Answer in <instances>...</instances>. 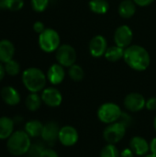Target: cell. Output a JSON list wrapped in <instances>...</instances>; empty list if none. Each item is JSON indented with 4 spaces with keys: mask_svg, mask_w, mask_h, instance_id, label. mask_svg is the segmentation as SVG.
Wrapping results in <instances>:
<instances>
[{
    "mask_svg": "<svg viewBox=\"0 0 156 157\" xmlns=\"http://www.w3.org/2000/svg\"><path fill=\"white\" fill-rule=\"evenodd\" d=\"M124 62L126 64L134 71H145L151 63V57L148 51L137 44H131L124 51Z\"/></svg>",
    "mask_w": 156,
    "mask_h": 157,
    "instance_id": "obj_1",
    "label": "cell"
},
{
    "mask_svg": "<svg viewBox=\"0 0 156 157\" xmlns=\"http://www.w3.org/2000/svg\"><path fill=\"white\" fill-rule=\"evenodd\" d=\"M47 75L37 67L27 68L22 74V83L30 93H39L45 88Z\"/></svg>",
    "mask_w": 156,
    "mask_h": 157,
    "instance_id": "obj_2",
    "label": "cell"
},
{
    "mask_svg": "<svg viewBox=\"0 0 156 157\" xmlns=\"http://www.w3.org/2000/svg\"><path fill=\"white\" fill-rule=\"evenodd\" d=\"M31 144V138L25 131L14 132L6 141L8 152L15 156H21L28 154Z\"/></svg>",
    "mask_w": 156,
    "mask_h": 157,
    "instance_id": "obj_3",
    "label": "cell"
},
{
    "mask_svg": "<svg viewBox=\"0 0 156 157\" xmlns=\"http://www.w3.org/2000/svg\"><path fill=\"white\" fill-rule=\"evenodd\" d=\"M38 43L40 50L46 53L56 52L61 45V38L59 33L51 28H46L43 32L39 34Z\"/></svg>",
    "mask_w": 156,
    "mask_h": 157,
    "instance_id": "obj_4",
    "label": "cell"
},
{
    "mask_svg": "<svg viewBox=\"0 0 156 157\" xmlns=\"http://www.w3.org/2000/svg\"><path fill=\"white\" fill-rule=\"evenodd\" d=\"M122 112L123 111L118 104L114 102H106L99 106L97 116L102 123L108 125L119 121Z\"/></svg>",
    "mask_w": 156,
    "mask_h": 157,
    "instance_id": "obj_5",
    "label": "cell"
},
{
    "mask_svg": "<svg viewBox=\"0 0 156 157\" xmlns=\"http://www.w3.org/2000/svg\"><path fill=\"white\" fill-rule=\"evenodd\" d=\"M127 128L120 121L107 125L103 131V139L107 144H117L126 135Z\"/></svg>",
    "mask_w": 156,
    "mask_h": 157,
    "instance_id": "obj_6",
    "label": "cell"
},
{
    "mask_svg": "<svg viewBox=\"0 0 156 157\" xmlns=\"http://www.w3.org/2000/svg\"><path fill=\"white\" fill-rule=\"evenodd\" d=\"M57 63L63 67H70L75 63L76 51L70 44H62L55 52Z\"/></svg>",
    "mask_w": 156,
    "mask_h": 157,
    "instance_id": "obj_7",
    "label": "cell"
},
{
    "mask_svg": "<svg viewBox=\"0 0 156 157\" xmlns=\"http://www.w3.org/2000/svg\"><path fill=\"white\" fill-rule=\"evenodd\" d=\"M145 104H146V98L138 92L129 93L123 100V105L125 109L129 112H132V113L139 112L143 109H145Z\"/></svg>",
    "mask_w": 156,
    "mask_h": 157,
    "instance_id": "obj_8",
    "label": "cell"
},
{
    "mask_svg": "<svg viewBox=\"0 0 156 157\" xmlns=\"http://www.w3.org/2000/svg\"><path fill=\"white\" fill-rule=\"evenodd\" d=\"M79 140V133L77 130L71 125H64L60 128L58 141L65 147H72L77 144Z\"/></svg>",
    "mask_w": 156,
    "mask_h": 157,
    "instance_id": "obj_9",
    "label": "cell"
},
{
    "mask_svg": "<svg viewBox=\"0 0 156 157\" xmlns=\"http://www.w3.org/2000/svg\"><path fill=\"white\" fill-rule=\"evenodd\" d=\"M133 40L132 29L128 25H121L118 27L114 32V42L115 45L126 49L131 45Z\"/></svg>",
    "mask_w": 156,
    "mask_h": 157,
    "instance_id": "obj_10",
    "label": "cell"
},
{
    "mask_svg": "<svg viewBox=\"0 0 156 157\" xmlns=\"http://www.w3.org/2000/svg\"><path fill=\"white\" fill-rule=\"evenodd\" d=\"M42 103L50 108H58L63 102V95L59 89L53 86L46 87L41 91Z\"/></svg>",
    "mask_w": 156,
    "mask_h": 157,
    "instance_id": "obj_11",
    "label": "cell"
},
{
    "mask_svg": "<svg viewBox=\"0 0 156 157\" xmlns=\"http://www.w3.org/2000/svg\"><path fill=\"white\" fill-rule=\"evenodd\" d=\"M89 52L95 58H100L105 55L108 49V41L102 35L94 36L89 42Z\"/></svg>",
    "mask_w": 156,
    "mask_h": 157,
    "instance_id": "obj_12",
    "label": "cell"
},
{
    "mask_svg": "<svg viewBox=\"0 0 156 157\" xmlns=\"http://www.w3.org/2000/svg\"><path fill=\"white\" fill-rule=\"evenodd\" d=\"M60 127L55 121H48L43 125L41 139L42 142L47 144L48 145H53L56 141H58Z\"/></svg>",
    "mask_w": 156,
    "mask_h": 157,
    "instance_id": "obj_13",
    "label": "cell"
},
{
    "mask_svg": "<svg viewBox=\"0 0 156 157\" xmlns=\"http://www.w3.org/2000/svg\"><path fill=\"white\" fill-rule=\"evenodd\" d=\"M129 147L132 150V152L137 156L143 157L150 153L149 142L145 138L139 135H136L130 140Z\"/></svg>",
    "mask_w": 156,
    "mask_h": 157,
    "instance_id": "obj_14",
    "label": "cell"
},
{
    "mask_svg": "<svg viewBox=\"0 0 156 157\" xmlns=\"http://www.w3.org/2000/svg\"><path fill=\"white\" fill-rule=\"evenodd\" d=\"M47 80L53 86L60 85L65 78V70L64 67L61 64L53 63L50 66L47 71Z\"/></svg>",
    "mask_w": 156,
    "mask_h": 157,
    "instance_id": "obj_15",
    "label": "cell"
},
{
    "mask_svg": "<svg viewBox=\"0 0 156 157\" xmlns=\"http://www.w3.org/2000/svg\"><path fill=\"white\" fill-rule=\"evenodd\" d=\"M1 98L3 101L9 106H16L20 102V95L18 91L10 86H4L1 90Z\"/></svg>",
    "mask_w": 156,
    "mask_h": 157,
    "instance_id": "obj_16",
    "label": "cell"
},
{
    "mask_svg": "<svg viewBox=\"0 0 156 157\" xmlns=\"http://www.w3.org/2000/svg\"><path fill=\"white\" fill-rule=\"evenodd\" d=\"M15 46L9 40H0V63H6L13 60L15 55Z\"/></svg>",
    "mask_w": 156,
    "mask_h": 157,
    "instance_id": "obj_17",
    "label": "cell"
},
{
    "mask_svg": "<svg viewBox=\"0 0 156 157\" xmlns=\"http://www.w3.org/2000/svg\"><path fill=\"white\" fill-rule=\"evenodd\" d=\"M136 6L133 0H122L118 7L119 15L123 18H131L136 13Z\"/></svg>",
    "mask_w": 156,
    "mask_h": 157,
    "instance_id": "obj_18",
    "label": "cell"
},
{
    "mask_svg": "<svg viewBox=\"0 0 156 157\" xmlns=\"http://www.w3.org/2000/svg\"><path fill=\"white\" fill-rule=\"evenodd\" d=\"M14 120L8 117L0 118V140H7L14 132Z\"/></svg>",
    "mask_w": 156,
    "mask_h": 157,
    "instance_id": "obj_19",
    "label": "cell"
},
{
    "mask_svg": "<svg viewBox=\"0 0 156 157\" xmlns=\"http://www.w3.org/2000/svg\"><path fill=\"white\" fill-rule=\"evenodd\" d=\"M124 51H125V49H123V48H121L120 46H117V45H114V46H111V47H108L104 57L108 62L116 63V62L123 59V57H124Z\"/></svg>",
    "mask_w": 156,
    "mask_h": 157,
    "instance_id": "obj_20",
    "label": "cell"
},
{
    "mask_svg": "<svg viewBox=\"0 0 156 157\" xmlns=\"http://www.w3.org/2000/svg\"><path fill=\"white\" fill-rule=\"evenodd\" d=\"M43 125L38 120L29 121L25 125V132L30 136V138H37L41 135Z\"/></svg>",
    "mask_w": 156,
    "mask_h": 157,
    "instance_id": "obj_21",
    "label": "cell"
},
{
    "mask_svg": "<svg viewBox=\"0 0 156 157\" xmlns=\"http://www.w3.org/2000/svg\"><path fill=\"white\" fill-rule=\"evenodd\" d=\"M89 9L97 15H105L109 9V4L107 0H90Z\"/></svg>",
    "mask_w": 156,
    "mask_h": 157,
    "instance_id": "obj_22",
    "label": "cell"
},
{
    "mask_svg": "<svg viewBox=\"0 0 156 157\" xmlns=\"http://www.w3.org/2000/svg\"><path fill=\"white\" fill-rule=\"evenodd\" d=\"M42 103L41 97L38 93H29V95L27 97L25 104L27 109L29 111H36L38 110Z\"/></svg>",
    "mask_w": 156,
    "mask_h": 157,
    "instance_id": "obj_23",
    "label": "cell"
},
{
    "mask_svg": "<svg viewBox=\"0 0 156 157\" xmlns=\"http://www.w3.org/2000/svg\"><path fill=\"white\" fill-rule=\"evenodd\" d=\"M68 75H69V77L74 81V82H80L83 80L84 76H85V72H84V69L79 65V64H73L72 66L69 67V70H68Z\"/></svg>",
    "mask_w": 156,
    "mask_h": 157,
    "instance_id": "obj_24",
    "label": "cell"
},
{
    "mask_svg": "<svg viewBox=\"0 0 156 157\" xmlns=\"http://www.w3.org/2000/svg\"><path fill=\"white\" fill-rule=\"evenodd\" d=\"M120 152L117 148L116 144H107L100 151L99 157H120Z\"/></svg>",
    "mask_w": 156,
    "mask_h": 157,
    "instance_id": "obj_25",
    "label": "cell"
},
{
    "mask_svg": "<svg viewBox=\"0 0 156 157\" xmlns=\"http://www.w3.org/2000/svg\"><path fill=\"white\" fill-rule=\"evenodd\" d=\"M5 70L6 75L10 76H16L20 72V64L13 59L5 63Z\"/></svg>",
    "mask_w": 156,
    "mask_h": 157,
    "instance_id": "obj_26",
    "label": "cell"
},
{
    "mask_svg": "<svg viewBox=\"0 0 156 157\" xmlns=\"http://www.w3.org/2000/svg\"><path fill=\"white\" fill-rule=\"evenodd\" d=\"M44 142L41 143V142H38V143H35L34 144H31L29 152H28V155L29 157H40L42 151L46 148L45 145H44Z\"/></svg>",
    "mask_w": 156,
    "mask_h": 157,
    "instance_id": "obj_27",
    "label": "cell"
},
{
    "mask_svg": "<svg viewBox=\"0 0 156 157\" xmlns=\"http://www.w3.org/2000/svg\"><path fill=\"white\" fill-rule=\"evenodd\" d=\"M24 6V0H5V9L18 11Z\"/></svg>",
    "mask_w": 156,
    "mask_h": 157,
    "instance_id": "obj_28",
    "label": "cell"
},
{
    "mask_svg": "<svg viewBox=\"0 0 156 157\" xmlns=\"http://www.w3.org/2000/svg\"><path fill=\"white\" fill-rule=\"evenodd\" d=\"M49 2L50 0H31L30 4H31V7L34 11L38 12V13H41L43 11H45L49 6Z\"/></svg>",
    "mask_w": 156,
    "mask_h": 157,
    "instance_id": "obj_29",
    "label": "cell"
},
{
    "mask_svg": "<svg viewBox=\"0 0 156 157\" xmlns=\"http://www.w3.org/2000/svg\"><path fill=\"white\" fill-rule=\"evenodd\" d=\"M119 121L121 122V123L128 129V128L132 124L133 119H132L131 115L129 112H122V114H121V116H120Z\"/></svg>",
    "mask_w": 156,
    "mask_h": 157,
    "instance_id": "obj_30",
    "label": "cell"
},
{
    "mask_svg": "<svg viewBox=\"0 0 156 157\" xmlns=\"http://www.w3.org/2000/svg\"><path fill=\"white\" fill-rule=\"evenodd\" d=\"M145 109H147L150 111H155L156 110V97H151L148 99H146Z\"/></svg>",
    "mask_w": 156,
    "mask_h": 157,
    "instance_id": "obj_31",
    "label": "cell"
},
{
    "mask_svg": "<svg viewBox=\"0 0 156 157\" xmlns=\"http://www.w3.org/2000/svg\"><path fill=\"white\" fill-rule=\"evenodd\" d=\"M40 157H59V155L55 150L49 147V148H45L42 151V153H41Z\"/></svg>",
    "mask_w": 156,
    "mask_h": 157,
    "instance_id": "obj_32",
    "label": "cell"
},
{
    "mask_svg": "<svg viewBox=\"0 0 156 157\" xmlns=\"http://www.w3.org/2000/svg\"><path fill=\"white\" fill-rule=\"evenodd\" d=\"M45 25L41 22V21H36L34 24H33V29L36 33L38 34H40L41 32H43L45 30Z\"/></svg>",
    "mask_w": 156,
    "mask_h": 157,
    "instance_id": "obj_33",
    "label": "cell"
},
{
    "mask_svg": "<svg viewBox=\"0 0 156 157\" xmlns=\"http://www.w3.org/2000/svg\"><path fill=\"white\" fill-rule=\"evenodd\" d=\"M134 156H135V154L132 152V150H131L130 147L123 149L122 151H120V157H134Z\"/></svg>",
    "mask_w": 156,
    "mask_h": 157,
    "instance_id": "obj_34",
    "label": "cell"
},
{
    "mask_svg": "<svg viewBox=\"0 0 156 157\" xmlns=\"http://www.w3.org/2000/svg\"><path fill=\"white\" fill-rule=\"evenodd\" d=\"M133 1L137 6H142V7L150 6L151 4H153L154 2V0H133Z\"/></svg>",
    "mask_w": 156,
    "mask_h": 157,
    "instance_id": "obj_35",
    "label": "cell"
},
{
    "mask_svg": "<svg viewBox=\"0 0 156 157\" xmlns=\"http://www.w3.org/2000/svg\"><path fill=\"white\" fill-rule=\"evenodd\" d=\"M149 144H150V153L156 155V137L151 140Z\"/></svg>",
    "mask_w": 156,
    "mask_h": 157,
    "instance_id": "obj_36",
    "label": "cell"
},
{
    "mask_svg": "<svg viewBox=\"0 0 156 157\" xmlns=\"http://www.w3.org/2000/svg\"><path fill=\"white\" fill-rule=\"evenodd\" d=\"M6 70H5V65H3L2 63H0V82L4 79L6 75Z\"/></svg>",
    "mask_w": 156,
    "mask_h": 157,
    "instance_id": "obj_37",
    "label": "cell"
},
{
    "mask_svg": "<svg viewBox=\"0 0 156 157\" xmlns=\"http://www.w3.org/2000/svg\"><path fill=\"white\" fill-rule=\"evenodd\" d=\"M143 157H156V155H154V154H151V153H149L148 155H144Z\"/></svg>",
    "mask_w": 156,
    "mask_h": 157,
    "instance_id": "obj_38",
    "label": "cell"
},
{
    "mask_svg": "<svg viewBox=\"0 0 156 157\" xmlns=\"http://www.w3.org/2000/svg\"><path fill=\"white\" fill-rule=\"evenodd\" d=\"M154 131L156 132V116L154 117Z\"/></svg>",
    "mask_w": 156,
    "mask_h": 157,
    "instance_id": "obj_39",
    "label": "cell"
}]
</instances>
